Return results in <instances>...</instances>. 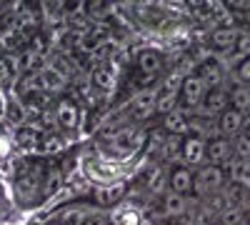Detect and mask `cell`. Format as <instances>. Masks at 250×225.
<instances>
[{
  "mask_svg": "<svg viewBox=\"0 0 250 225\" xmlns=\"http://www.w3.org/2000/svg\"><path fill=\"white\" fill-rule=\"evenodd\" d=\"M245 25H248V33H250V15H248V20H245Z\"/></svg>",
  "mask_w": 250,
  "mask_h": 225,
  "instance_id": "26",
  "label": "cell"
},
{
  "mask_svg": "<svg viewBox=\"0 0 250 225\" xmlns=\"http://www.w3.org/2000/svg\"><path fill=\"white\" fill-rule=\"evenodd\" d=\"M228 85H230V83H228ZM228 85H223V88H208V93L203 98V105H200L198 113H203L208 118H218L228 108Z\"/></svg>",
  "mask_w": 250,
  "mask_h": 225,
  "instance_id": "14",
  "label": "cell"
},
{
  "mask_svg": "<svg viewBox=\"0 0 250 225\" xmlns=\"http://www.w3.org/2000/svg\"><path fill=\"white\" fill-rule=\"evenodd\" d=\"M93 85L100 88V90H113L115 88V75L108 65H100L95 73H93Z\"/></svg>",
  "mask_w": 250,
  "mask_h": 225,
  "instance_id": "21",
  "label": "cell"
},
{
  "mask_svg": "<svg viewBox=\"0 0 250 225\" xmlns=\"http://www.w3.org/2000/svg\"><path fill=\"white\" fill-rule=\"evenodd\" d=\"M233 148H235V163H250V118H245L243 130L233 140Z\"/></svg>",
  "mask_w": 250,
  "mask_h": 225,
  "instance_id": "18",
  "label": "cell"
},
{
  "mask_svg": "<svg viewBox=\"0 0 250 225\" xmlns=\"http://www.w3.org/2000/svg\"><path fill=\"white\" fill-rule=\"evenodd\" d=\"M193 183H195V170L183 165V163H175V165H168V193L180 195V198H193Z\"/></svg>",
  "mask_w": 250,
  "mask_h": 225,
  "instance_id": "7",
  "label": "cell"
},
{
  "mask_svg": "<svg viewBox=\"0 0 250 225\" xmlns=\"http://www.w3.org/2000/svg\"><path fill=\"white\" fill-rule=\"evenodd\" d=\"M93 208L95 205H88V203H73V205H65L58 213H53L43 225H83Z\"/></svg>",
  "mask_w": 250,
  "mask_h": 225,
  "instance_id": "10",
  "label": "cell"
},
{
  "mask_svg": "<svg viewBox=\"0 0 250 225\" xmlns=\"http://www.w3.org/2000/svg\"><path fill=\"white\" fill-rule=\"evenodd\" d=\"M155 213L160 215V220H168V218H180V215H188L190 213V203L180 195H173V193H165L158 198L155 203Z\"/></svg>",
  "mask_w": 250,
  "mask_h": 225,
  "instance_id": "12",
  "label": "cell"
},
{
  "mask_svg": "<svg viewBox=\"0 0 250 225\" xmlns=\"http://www.w3.org/2000/svg\"><path fill=\"white\" fill-rule=\"evenodd\" d=\"M228 183V173L223 168L213 165H200L195 168V183H193V198L208 200L218 193H223V185Z\"/></svg>",
  "mask_w": 250,
  "mask_h": 225,
  "instance_id": "2",
  "label": "cell"
},
{
  "mask_svg": "<svg viewBox=\"0 0 250 225\" xmlns=\"http://www.w3.org/2000/svg\"><path fill=\"white\" fill-rule=\"evenodd\" d=\"M243 123H245V115H240V113H235L230 108H225L215 118V130H218V135H223L228 140H235L238 133L243 130Z\"/></svg>",
  "mask_w": 250,
  "mask_h": 225,
  "instance_id": "13",
  "label": "cell"
},
{
  "mask_svg": "<svg viewBox=\"0 0 250 225\" xmlns=\"http://www.w3.org/2000/svg\"><path fill=\"white\" fill-rule=\"evenodd\" d=\"M163 70H165L163 53L155 48H143L133 63V83H138V93L148 90V85H153L158 78H163Z\"/></svg>",
  "mask_w": 250,
  "mask_h": 225,
  "instance_id": "1",
  "label": "cell"
},
{
  "mask_svg": "<svg viewBox=\"0 0 250 225\" xmlns=\"http://www.w3.org/2000/svg\"><path fill=\"white\" fill-rule=\"evenodd\" d=\"M208 93V85L195 75V73H188L180 80V90H178V108L185 113H198L203 105V98Z\"/></svg>",
  "mask_w": 250,
  "mask_h": 225,
  "instance_id": "3",
  "label": "cell"
},
{
  "mask_svg": "<svg viewBox=\"0 0 250 225\" xmlns=\"http://www.w3.org/2000/svg\"><path fill=\"white\" fill-rule=\"evenodd\" d=\"M210 225H245V220H243V213L238 208H225V210L215 213Z\"/></svg>",
  "mask_w": 250,
  "mask_h": 225,
  "instance_id": "22",
  "label": "cell"
},
{
  "mask_svg": "<svg viewBox=\"0 0 250 225\" xmlns=\"http://www.w3.org/2000/svg\"><path fill=\"white\" fill-rule=\"evenodd\" d=\"M55 120L62 130H75L80 125V113L78 105L70 103V100H60L58 108H55Z\"/></svg>",
  "mask_w": 250,
  "mask_h": 225,
  "instance_id": "17",
  "label": "cell"
},
{
  "mask_svg": "<svg viewBox=\"0 0 250 225\" xmlns=\"http://www.w3.org/2000/svg\"><path fill=\"white\" fill-rule=\"evenodd\" d=\"M120 198H123V185H120V183H113V185H100L95 190L98 205H115V203H120Z\"/></svg>",
  "mask_w": 250,
  "mask_h": 225,
  "instance_id": "20",
  "label": "cell"
},
{
  "mask_svg": "<svg viewBox=\"0 0 250 225\" xmlns=\"http://www.w3.org/2000/svg\"><path fill=\"white\" fill-rule=\"evenodd\" d=\"M180 163L188 168H193V170L205 165V140L198 135H185L183 150H180Z\"/></svg>",
  "mask_w": 250,
  "mask_h": 225,
  "instance_id": "11",
  "label": "cell"
},
{
  "mask_svg": "<svg viewBox=\"0 0 250 225\" xmlns=\"http://www.w3.org/2000/svg\"><path fill=\"white\" fill-rule=\"evenodd\" d=\"M223 198L228 208L243 210L245 205H250V183L243 178H228V183L223 185Z\"/></svg>",
  "mask_w": 250,
  "mask_h": 225,
  "instance_id": "9",
  "label": "cell"
},
{
  "mask_svg": "<svg viewBox=\"0 0 250 225\" xmlns=\"http://www.w3.org/2000/svg\"><path fill=\"white\" fill-rule=\"evenodd\" d=\"M8 78H10V65L8 60H0V83H5Z\"/></svg>",
  "mask_w": 250,
  "mask_h": 225,
  "instance_id": "24",
  "label": "cell"
},
{
  "mask_svg": "<svg viewBox=\"0 0 250 225\" xmlns=\"http://www.w3.org/2000/svg\"><path fill=\"white\" fill-rule=\"evenodd\" d=\"M238 35H240V28L238 25H220V28H213L210 33H208V45H210V50L223 60H228V55L233 53L235 43H238Z\"/></svg>",
  "mask_w": 250,
  "mask_h": 225,
  "instance_id": "6",
  "label": "cell"
},
{
  "mask_svg": "<svg viewBox=\"0 0 250 225\" xmlns=\"http://www.w3.org/2000/svg\"><path fill=\"white\" fill-rule=\"evenodd\" d=\"M83 225H110V213L108 210H100V208H93Z\"/></svg>",
  "mask_w": 250,
  "mask_h": 225,
  "instance_id": "23",
  "label": "cell"
},
{
  "mask_svg": "<svg viewBox=\"0 0 250 225\" xmlns=\"http://www.w3.org/2000/svg\"><path fill=\"white\" fill-rule=\"evenodd\" d=\"M163 133L165 135H178V138L190 135V113L175 108L173 113L163 115Z\"/></svg>",
  "mask_w": 250,
  "mask_h": 225,
  "instance_id": "15",
  "label": "cell"
},
{
  "mask_svg": "<svg viewBox=\"0 0 250 225\" xmlns=\"http://www.w3.org/2000/svg\"><path fill=\"white\" fill-rule=\"evenodd\" d=\"M155 98H158V90L155 88H148V90H140L135 93V98L128 103V118L133 123H143L148 120L150 115H155Z\"/></svg>",
  "mask_w": 250,
  "mask_h": 225,
  "instance_id": "8",
  "label": "cell"
},
{
  "mask_svg": "<svg viewBox=\"0 0 250 225\" xmlns=\"http://www.w3.org/2000/svg\"><path fill=\"white\" fill-rule=\"evenodd\" d=\"M240 213H243V220H245V225H250V205H245Z\"/></svg>",
  "mask_w": 250,
  "mask_h": 225,
  "instance_id": "25",
  "label": "cell"
},
{
  "mask_svg": "<svg viewBox=\"0 0 250 225\" xmlns=\"http://www.w3.org/2000/svg\"><path fill=\"white\" fill-rule=\"evenodd\" d=\"M193 73L203 80L208 88H223V85L230 83V75H228V65L223 63L218 55H208V58H203L200 63L195 65Z\"/></svg>",
  "mask_w": 250,
  "mask_h": 225,
  "instance_id": "5",
  "label": "cell"
},
{
  "mask_svg": "<svg viewBox=\"0 0 250 225\" xmlns=\"http://www.w3.org/2000/svg\"><path fill=\"white\" fill-rule=\"evenodd\" d=\"M228 108L250 118V88L235 85V83L228 85Z\"/></svg>",
  "mask_w": 250,
  "mask_h": 225,
  "instance_id": "16",
  "label": "cell"
},
{
  "mask_svg": "<svg viewBox=\"0 0 250 225\" xmlns=\"http://www.w3.org/2000/svg\"><path fill=\"white\" fill-rule=\"evenodd\" d=\"M228 75H230V83L250 88V55L233 63V65H228Z\"/></svg>",
  "mask_w": 250,
  "mask_h": 225,
  "instance_id": "19",
  "label": "cell"
},
{
  "mask_svg": "<svg viewBox=\"0 0 250 225\" xmlns=\"http://www.w3.org/2000/svg\"><path fill=\"white\" fill-rule=\"evenodd\" d=\"M235 163V148L233 140H228L223 135H213L205 140V165L213 168H230Z\"/></svg>",
  "mask_w": 250,
  "mask_h": 225,
  "instance_id": "4",
  "label": "cell"
}]
</instances>
